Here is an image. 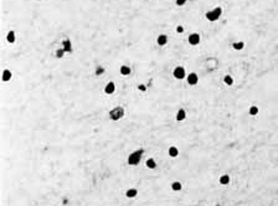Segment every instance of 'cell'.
<instances>
[{
    "label": "cell",
    "mask_w": 278,
    "mask_h": 206,
    "mask_svg": "<svg viewBox=\"0 0 278 206\" xmlns=\"http://www.w3.org/2000/svg\"><path fill=\"white\" fill-rule=\"evenodd\" d=\"M124 108L118 106V107H114L113 109L109 111V119L111 121H119V119H122L123 117H124Z\"/></svg>",
    "instance_id": "6da1fadb"
},
{
    "label": "cell",
    "mask_w": 278,
    "mask_h": 206,
    "mask_svg": "<svg viewBox=\"0 0 278 206\" xmlns=\"http://www.w3.org/2000/svg\"><path fill=\"white\" fill-rule=\"evenodd\" d=\"M143 153H144L143 149H138V150L133 152L132 154L128 156V164L129 165H138L139 162H140V159H142Z\"/></svg>",
    "instance_id": "7a4b0ae2"
},
{
    "label": "cell",
    "mask_w": 278,
    "mask_h": 206,
    "mask_svg": "<svg viewBox=\"0 0 278 206\" xmlns=\"http://www.w3.org/2000/svg\"><path fill=\"white\" fill-rule=\"evenodd\" d=\"M173 74L176 80H184L186 77V72H185V68L183 66H178L175 67L174 71H173Z\"/></svg>",
    "instance_id": "3957f363"
},
{
    "label": "cell",
    "mask_w": 278,
    "mask_h": 206,
    "mask_svg": "<svg viewBox=\"0 0 278 206\" xmlns=\"http://www.w3.org/2000/svg\"><path fill=\"white\" fill-rule=\"evenodd\" d=\"M186 81L190 86H195V85H197V82H199V76L195 72H191V73H189V76L186 77Z\"/></svg>",
    "instance_id": "277c9868"
},
{
    "label": "cell",
    "mask_w": 278,
    "mask_h": 206,
    "mask_svg": "<svg viewBox=\"0 0 278 206\" xmlns=\"http://www.w3.org/2000/svg\"><path fill=\"white\" fill-rule=\"evenodd\" d=\"M189 44L193 45V46H196V45L200 44V35L196 32L191 34V35L189 36Z\"/></svg>",
    "instance_id": "5b68a950"
},
{
    "label": "cell",
    "mask_w": 278,
    "mask_h": 206,
    "mask_svg": "<svg viewBox=\"0 0 278 206\" xmlns=\"http://www.w3.org/2000/svg\"><path fill=\"white\" fill-rule=\"evenodd\" d=\"M114 91H115V85L113 82H108L106 87H104V93L106 95H112V93H114Z\"/></svg>",
    "instance_id": "8992f818"
},
{
    "label": "cell",
    "mask_w": 278,
    "mask_h": 206,
    "mask_svg": "<svg viewBox=\"0 0 278 206\" xmlns=\"http://www.w3.org/2000/svg\"><path fill=\"white\" fill-rule=\"evenodd\" d=\"M176 121L178 122H183V121H185V118H186V111L185 109H179L178 112H176Z\"/></svg>",
    "instance_id": "52a82bcc"
},
{
    "label": "cell",
    "mask_w": 278,
    "mask_h": 206,
    "mask_svg": "<svg viewBox=\"0 0 278 206\" xmlns=\"http://www.w3.org/2000/svg\"><path fill=\"white\" fill-rule=\"evenodd\" d=\"M156 42L159 46H164V45L168 44V36L167 35H159L156 39Z\"/></svg>",
    "instance_id": "ba28073f"
},
{
    "label": "cell",
    "mask_w": 278,
    "mask_h": 206,
    "mask_svg": "<svg viewBox=\"0 0 278 206\" xmlns=\"http://www.w3.org/2000/svg\"><path fill=\"white\" fill-rule=\"evenodd\" d=\"M230 180H231L230 176H228L227 174H224V175H221V176H220L219 183L221 185H228V184H230Z\"/></svg>",
    "instance_id": "9c48e42d"
},
{
    "label": "cell",
    "mask_w": 278,
    "mask_h": 206,
    "mask_svg": "<svg viewBox=\"0 0 278 206\" xmlns=\"http://www.w3.org/2000/svg\"><path fill=\"white\" fill-rule=\"evenodd\" d=\"M206 19H207L209 21H216L217 19H219V16L215 14V11H214V10H210V11L206 13Z\"/></svg>",
    "instance_id": "30bf717a"
},
{
    "label": "cell",
    "mask_w": 278,
    "mask_h": 206,
    "mask_svg": "<svg viewBox=\"0 0 278 206\" xmlns=\"http://www.w3.org/2000/svg\"><path fill=\"white\" fill-rule=\"evenodd\" d=\"M119 72H121V74H123V76H128V74L130 73V67L127 66V65H123V66H121V68H119Z\"/></svg>",
    "instance_id": "8fae6325"
},
{
    "label": "cell",
    "mask_w": 278,
    "mask_h": 206,
    "mask_svg": "<svg viewBox=\"0 0 278 206\" xmlns=\"http://www.w3.org/2000/svg\"><path fill=\"white\" fill-rule=\"evenodd\" d=\"M169 155H170L171 158H176V156L179 155V149L176 147H174V145L170 147V148H169Z\"/></svg>",
    "instance_id": "7c38bea8"
},
{
    "label": "cell",
    "mask_w": 278,
    "mask_h": 206,
    "mask_svg": "<svg viewBox=\"0 0 278 206\" xmlns=\"http://www.w3.org/2000/svg\"><path fill=\"white\" fill-rule=\"evenodd\" d=\"M145 165H146V168H149V169H155L156 163H155V160H154L153 158H149V159H146Z\"/></svg>",
    "instance_id": "4fadbf2b"
},
{
    "label": "cell",
    "mask_w": 278,
    "mask_h": 206,
    "mask_svg": "<svg viewBox=\"0 0 278 206\" xmlns=\"http://www.w3.org/2000/svg\"><path fill=\"white\" fill-rule=\"evenodd\" d=\"M11 71L10 70H4L3 71V81L4 82H7V81H10V78H11Z\"/></svg>",
    "instance_id": "5bb4252c"
},
{
    "label": "cell",
    "mask_w": 278,
    "mask_h": 206,
    "mask_svg": "<svg viewBox=\"0 0 278 206\" xmlns=\"http://www.w3.org/2000/svg\"><path fill=\"white\" fill-rule=\"evenodd\" d=\"M137 195H138V190L134 189V188L128 189V190H127V193H126V196L127 197H136Z\"/></svg>",
    "instance_id": "9a60e30c"
},
{
    "label": "cell",
    "mask_w": 278,
    "mask_h": 206,
    "mask_svg": "<svg viewBox=\"0 0 278 206\" xmlns=\"http://www.w3.org/2000/svg\"><path fill=\"white\" fill-rule=\"evenodd\" d=\"M63 45V50H65L66 52H71L72 51V45H71V41L70 40H65L62 42Z\"/></svg>",
    "instance_id": "2e32d148"
},
{
    "label": "cell",
    "mask_w": 278,
    "mask_h": 206,
    "mask_svg": "<svg viewBox=\"0 0 278 206\" xmlns=\"http://www.w3.org/2000/svg\"><path fill=\"white\" fill-rule=\"evenodd\" d=\"M232 47H234L235 50L240 51V50H242V48L245 47V44H243L242 41H236V42H234V44H232Z\"/></svg>",
    "instance_id": "e0dca14e"
},
{
    "label": "cell",
    "mask_w": 278,
    "mask_h": 206,
    "mask_svg": "<svg viewBox=\"0 0 278 206\" xmlns=\"http://www.w3.org/2000/svg\"><path fill=\"white\" fill-rule=\"evenodd\" d=\"M224 82H225V85H227V86H232L234 85V78H232V76H230V74H226V76L224 77Z\"/></svg>",
    "instance_id": "ac0fdd59"
},
{
    "label": "cell",
    "mask_w": 278,
    "mask_h": 206,
    "mask_svg": "<svg viewBox=\"0 0 278 206\" xmlns=\"http://www.w3.org/2000/svg\"><path fill=\"white\" fill-rule=\"evenodd\" d=\"M181 188H183V185H181V183H179V181H174L171 184V189L174 190V191H180Z\"/></svg>",
    "instance_id": "d6986e66"
},
{
    "label": "cell",
    "mask_w": 278,
    "mask_h": 206,
    "mask_svg": "<svg viewBox=\"0 0 278 206\" xmlns=\"http://www.w3.org/2000/svg\"><path fill=\"white\" fill-rule=\"evenodd\" d=\"M248 114L250 115H257L258 114V107L257 106H251L248 109Z\"/></svg>",
    "instance_id": "ffe728a7"
},
{
    "label": "cell",
    "mask_w": 278,
    "mask_h": 206,
    "mask_svg": "<svg viewBox=\"0 0 278 206\" xmlns=\"http://www.w3.org/2000/svg\"><path fill=\"white\" fill-rule=\"evenodd\" d=\"M6 40L9 41L10 44H13L14 41H15V32L14 31H10L9 34H7V36H6Z\"/></svg>",
    "instance_id": "44dd1931"
},
{
    "label": "cell",
    "mask_w": 278,
    "mask_h": 206,
    "mask_svg": "<svg viewBox=\"0 0 278 206\" xmlns=\"http://www.w3.org/2000/svg\"><path fill=\"white\" fill-rule=\"evenodd\" d=\"M65 50H63V48H61V50H57V51H56V57H57V58H61V57H63V54H65Z\"/></svg>",
    "instance_id": "7402d4cb"
},
{
    "label": "cell",
    "mask_w": 278,
    "mask_h": 206,
    "mask_svg": "<svg viewBox=\"0 0 278 206\" xmlns=\"http://www.w3.org/2000/svg\"><path fill=\"white\" fill-rule=\"evenodd\" d=\"M214 11H215V14L220 17V16H221V14H222V7H220V6H219V7H215V9H214Z\"/></svg>",
    "instance_id": "603a6c76"
},
{
    "label": "cell",
    "mask_w": 278,
    "mask_h": 206,
    "mask_svg": "<svg viewBox=\"0 0 278 206\" xmlns=\"http://www.w3.org/2000/svg\"><path fill=\"white\" fill-rule=\"evenodd\" d=\"M103 72H104V68H103V67H98V68L96 70V74H97V76H99V74H102Z\"/></svg>",
    "instance_id": "cb8c5ba5"
},
{
    "label": "cell",
    "mask_w": 278,
    "mask_h": 206,
    "mask_svg": "<svg viewBox=\"0 0 278 206\" xmlns=\"http://www.w3.org/2000/svg\"><path fill=\"white\" fill-rule=\"evenodd\" d=\"M186 1H187V0H176V5L183 6V5H185V4H186Z\"/></svg>",
    "instance_id": "d4e9b609"
},
{
    "label": "cell",
    "mask_w": 278,
    "mask_h": 206,
    "mask_svg": "<svg viewBox=\"0 0 278 206\" xmlns=\"http://www.w3.org/2000/svg\"><path fill=\"white\" fill-rule=\"evenodd\" d=\"M176 31H178L179 34H183L184 32V28L181 25H179V26H176Z\"/></svg>",
    "instance_id": "484cf974"
},
{
    "label": "cell",
    "mask_w": 278,
    "mask_h": 206,
    "mask_svg": "<svg viewBox=\"0 0 278 206\" xmlns=\"http://www.w3.org/2000/svg\"><path fill=\"white\" fill-rule=\"evenodd\" d=\"M138 89H140V91H145V86L144 85H139L138 86Z\"/></svg>",
    "instance_id": "4316f807"
}]
</instances>
